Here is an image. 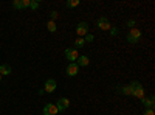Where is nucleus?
Wrapping results in <instances>:
<instances>
[{"label": "nucleus", "mask_w": 155, "mask_h": 115, "mask_svg": "<svg viewBox=\"0 0 155 115\" xmlns=\"http://www.w3.org/2000/svg\"><path fill=\"white\" fill-rule=\"evenodd\" d=\"M68 106H70V100H68V98H59L58 103H56V107H58L59 112L68 109Z\"/></svg>", "instance_id": "nucleus-8"}, {"label": "nucleus", "mask_w": 155, "mask_h": 115, "mask_svg": "<svg viewBox=\"0 0 155 115\" xmlns=\"http://www.w3.org/2000/svg\"><path fill=\"white\" fill-rule=\"evenodd\" d=\"M121 92H123L124 95H132V92H130V86H123V87H121Z\"/></svg>", "instance_id": "nucleus-16"}, {"label": "nucleus", "mask_w": 155, "mask_h": 115, "mask_svg": "<svg viewBox=\"0 0 155 115\" xmlns=\"http://www.w3.org/2000/svg\"><path fill=\"white\" fill-rule=\"evenodd\" d=\"M56 87H58V84H56L54 79H47V81H45V86H44V92L53 93V92L56 90Z\"/></svg>", "instance_id": "nucleus-6"}, {"label": "nucleus", "mask_w": 155, "mask_h": 115, "mask_svg": "<svg viewBox=\"0 0 155 115\" xmlns=\"http://www.w3.org/2000/svg\"><path fill=\"white\" fill-rule=\"evenodd\" d=\"M109 31H110V34H112L113 37H115V36H118V28H115V27H110V30H109Z\"/></svg>", "instance_id": "nucleus-21"}, {"label": "nucleus", "mask_w": 155, "mask_h": 115, "mask_svg": "<svg viewBox=\"0 0 155 115\" xmlns=\"http://www.w3.org/2000/svg\"><path fill=\"white\" fill-rule=\"evenodd\" d=\"M9 73H11V67L8 64H2L0 66V75H9Z\"/></svg>", "instance_id": "nucleus-12"}, {"label": "nucleus", "mask_w": 155, "mask_h": 115, "mask_svg": "<svg viewBox=\"0 0 155 115\" xmlns=\"http://www.w3.org/2000/svg\"><path fill=\"white\" fill-rule=\"evenodd\" d=\"M140 39H141V31H140L138 28H132L130 31H129V34H127V42L137 44Z\"/></svg>", "instance_id": "nucleus-2"}, {"label": "nucleus", "mask_w": 155, "mask_h": 115, "mask_svg": "<svg viewBox=\"0 0 155 115\" xmlns=\"http://www.w3.org/2000/svg\"><path fill=\"white\" fill-rule=\"evenodd\" d=\"M65 58H67L70 62H76L78 58H79V53H78L76 48H67V50H65Z\"/></svg>", "instance_id": "nucleus-5"}, {"label": "nucleus", "mask_w": 155, "mask_h": 115, "mask_svg": "<svg viewBox=\"0 0 155 115\" xmlns=\"http://www.w3.org/2000/svg\"><path fill=\"white\" fill-rule=\"evenodd\" d=\"M78 66H79V67H87L88 66V64H90V59H88V56H79V58H78Z\"/></svg>", "instance_id": "nucleus-11"}, {"label": "nucleus", "mask_w": 155, "mask_h": 115, "mask_svg": "<svg viewBox=\"0 0 155 115\" xmlns=\"http://www.w3.org/2000/svg\"><path fill=\"white\" fill-rule=\"evenodd\" d=\"M59 110L56 107V104H51V103H47L44 106V115H58Z\"/></svg>", "instance_id": "nucleus-7"}, {"label": "nucleus", "mask_w": 155, "mask_h": 115, "mask_svg": "<svg viewBox=\"0 0 155 115\" xmlns=\"http://www.w3.org/2000/svg\"><path fill=\"white\" fill-rule=\"evenodd\" d=\"M39 5H41L39 2H34V0H31V3H30V8H31V9H37V8H39Z\"/></svg>", "instance_id": "nucleus-20"}, {"label": "nucleus", "mask_w": 155, "mask_h": 115, "mask_svg": "<svg viewBox=\"0 0 155 115\" xmlns=\"http://www.w3.org/2000/svg\"><path fill=\"white\" fill-rule=\"evenodd\" d=\"M12 8H14V9H22V3H20V0H14V2H12Z\"/></svg>", "instance_id": "nucleus-18"}, {"label": "nucleus", "mask_w": 155, "mask_h": 115, "mask_svg": "<svg viewBox=\"0 0 155 115\" xmlns=\"http://www.w3.org/2000/svg\"><path fill=\"white\" fill-rule=\"evenodd\" d=\"M141 104H143L146 109H153V106H155V101H153V96H149V98H143L141 100Z\"/></svg>", "instance_id": "nucleus-10"}, {"label": "nucleus", "mask_w": 155, "mask_h": 115, "mask_svg": "<svg viewBox=\"0 0 155 115\" xmlns=\"http://www.w3.org/2000/svg\"><path fill=\"white\" fill-rule=\"evenodd\" d=\"M47 30H48L50 33H54V31H56V22H54V20H48V22H47Z\"/></svg>", "instance_id": "nucleus-13"}, {"label": "nucleus", "mask_w": 155, "mask_h": 115, "mask_svg": "<svg viewBox=\"0 0 155 115\" xmlns=\"http://www.w3.org/2000/svg\"><path fill=\"white\" fill-rule=\"evenodd\" d=\"M84 44H85L84 37H78V39L74 41V47H76V48H81V47H84Z\"/></svg>", "instance_id": "nucleus-14"}, {"label": "nucleus", "mask_w": 155, "mask_h": 115, "mask_svg": "<svg viewBox=\"0 0 155 115\" xmlns=\"http://www.w3.org/2000/svg\"><path fill=\"white\" fill-rule=\"evenodd\" d=\"M58 16H59L58 12H56V11H53V12H51V20H56V19H58Z\"/></svg>", "instance_id": "nucleus-24"}, {"label": "nucleus", "mask_w": 155, "mask_h": 115, "mask_svg": "<svg viewBox=\"0 0 155 115\" xmlns=\"http://www.w3.org/2000/svg\"><path fill=\"white\" fill-rule=\"evenodd\" d=\"M79 5V0H68L67 2V8H74Z\"/></svg>", "instance_id": "nucleus-15"}, {"label": "nucleus", "mask_w": 155, "mask_h": 115, "mask_svg": "<svg viewBox=\"0 0 155 115\" xmlns=\"http://www.w3.org/2000/svg\"><path fill=\"white\" fill-rule=\"evenodd\" d=\"M84 41H85V42H93V41H95V36L88 33V34H85V36H84Z\"/></svg>", "instance_id": "nucleus-17"}, {"label": "nucleus", "mask_w": 155, "mask_h": 115, "mask_svg": "<svg viewBox=\"0 0 155 115\" xmlns=\"http://www.w3.org/2000/svg\"><path fill=\"white\" fill-rule=\"evenodd\" d=\"M110 22H109V19L106 17V16H102V17H99L98 19V28L99 30H102V31H109L110 30Z\"/></svg>", "instance_id": "nucleus-4"}, {"label": "nucleus", "mask_w": 155, "mask_h": 115, "mask_svg": "<svg viewBox=\"0 0 155 115\" xmlns=\"http://www.w3.org/2000/svg\"><path fill=\"white\" fill-rule=\"evenodd\" d=\"M143 115H155V112H153V109H146L143 112Z\"/></svg>", "instance_id": "nucleus-23"}, {"label": "nucleus", "mask_w": 155, "mask_h": 115, "mask_svg": "<svg viewBox=\"0 0 155 115\" xmlns=\"http://www.w3.org/2000/svg\"><path fill=\"white\" fill-rule=\"evenodd\" d=\"M127 27H129V28H135V20H134V19L127 20Z\"/></svg>", "instance_id": "nucleus-22"}, {"label": "nucleus", "mask_w": 155, "mask_h": 115, "mask_svg": "<svg viewBox=\"0 0 155 115\" xmlns=\"http://www.w3.org/2000/svg\"><path fill=\"white\" fill-rule=\"evenodd\" d=\"M76 34L79 37H84L85 34H88V23L87 22H79L76 27Z\"/></svg>", "instance_id": "nucleus-3"}, {"label": "nucleus", "mask_w": 155, "mask_h": 115, "mask_svg": "<svg viewBox=\"0 0 155 115\" xmlns=\"http://www.w3.org/2000/svg\"><path fill=\"white\" fill-rule=\"evenodd\" d=\"M129 86H130V92H132L134 96H137L138 100H143L144 98V87L141 86L138 81H134V83H130Z\"/></svg>", "instance_id": "nucleus-1"}, {"label": "nucleus", "mask_w": 155, "mask_h": 115, "mask_svg": "<svg viewBox=\"0 0 155 115\" xmlns=\"http://www.w3.org/2000/svg\"><path fill=\"white\" fill-rule=\"evenodd\" d=\"M78 72H79V66H78L76 62H70L67 66V75L68 76H76Z\"/></svg>", "instance_id": "nucleus-9"}, {"label": "nucleus", "mask_w": 155, "mask_h": 115, "mask_svg": "<svg viewBox=\"0 0 155 115\" xmlns=\"http://www.w3.org/2000/svg\"><path fill=\"white\" fill-rule=\"evenodd\" d=\"M0 81H2V75H0Z\"/></svg>", "instance_id": "nucleus-25"}, {"label": "nucleus", "mask_w": 155, "mask_h": 115, "mask_svg": "<svg viewBox=\"0 0 155 115\" xmlns=\"http://www.w3.org/2000/svg\"><path fill=\"white\" fill-rule=\"evenodd\" d=\"M20 3H22V9H25V8H30L31 0H20Z\"/></svg>", "instance_id": "nucleus-19"}]
</instances>
